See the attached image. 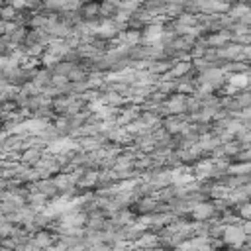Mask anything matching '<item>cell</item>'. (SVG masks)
Masks as SVG:
<instances>
[{
    "instance_id": "7a4b0ae2",
    "label": "cell",
    "mask_w": 251,
    "mask_h": 251,
    "mask_svg": "<svg viewBox=\"0 0 251 251\" xmlns=\"http://www.w3.org/2000/svg\"><path fill=\"white\" fill-rule=\"evenodd\" d=\"M243 231H245V235H251V222L243 224Z\"/></svg>"
},
{
    "instance_id": "6da1fadb",
    "label": "cell",
    "mask_w": 251,
    "mask_h": 251,
    "mask_svg": "<svg viewBox=\"0 0 251 251\" xmlns=\"http://www.w3.org/2000/svg\"><path fill=\"white\" fill-rule=\"evenodd\" d=\"M224 243L227 247H241L245 243V231H243V227H237V226L226 227L224 229Z\"/></svg>"
}]
</instances>
